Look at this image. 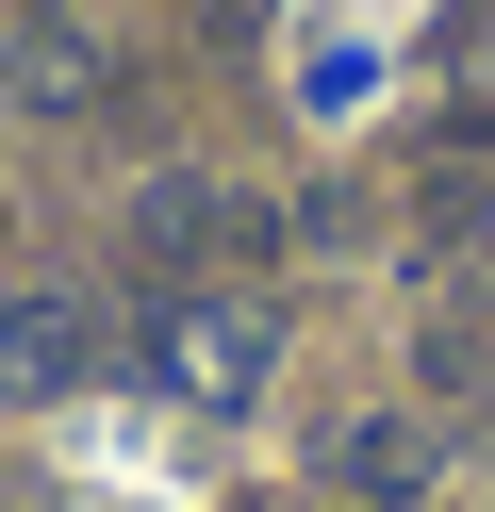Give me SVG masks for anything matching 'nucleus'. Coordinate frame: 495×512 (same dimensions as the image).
<instances>
[{
    "mask_svg": "<svg viewBox=\"0 0 495 512\" xmlns=\"http://www.w3.org/2000/svg\"><path fill=\"white\" fill-rule=\"evenodd\" d=\"M149 364L182 380L198 413H231V397H264V298H215V281H182V298L149 314Z\"/></svg>",
    "mask_w": 495,
    "mask_h": 512,
    "instance_id": "f257e3e1",
    "label": "nucleus"
},
{
    "mask_svg": "<svg viewBox=\"0 0 495 512\" xmlns=\"http://www.w3.org/2000/svg\"><path fill=\"white\" fill-rule=\"evenodd\" d=\"M429 463H446V446H429V413H363V430L330 446V479H347L363 512H413V496H429Z\"/></svg>",
    "mask_w": 495,
    "mask_h": 512,
    "instance_id": "20e7f679",
    "label": "nucleus"
},
{
    "mask_svg": "<svg viewBox=\"0 0 495 512\" xmlns=\"http://www.w3.org/2000/svg\"><path fill=\"white\" fill-rule=\"evenodd\" d=\"M0 512H17V496H0Z\"/></svg>",
    "mask_w": 495,
    "mask_h": 512,
    "instance_id": "423d86ee",
    "label": "nucleus"
},
{
    "mask_svg": "<svg viewBox=\"0 0 495 512\" xmlns=\"http://www.w3.org/2000/svg\"><path fill=\"white\" fill-rule=\"evenodd\" d=\"M83 380H99V314L83 298H0V413L83 397Z\"/></svg>",
    "mask_w": 495,
    "mask_h": 512,
    "instance_id": "7ed1b4c3",
    "label": "nucleus"
},
{
    "mask_svg": "<svg viewBox=\"0 0 495 512\" xmlns=\"http://www.w3.org/2000/svg\"><path fill=\"white\" fill-rule=\"evenodd\" d=\"M132 265H149V281L264 265V199H231V182H149V199H132Z\"/></svg>",
    "mask_w": 495,
    "mask_h": 512,
    "instance_id": "f03ea898",
    "label": "nucleus"
},
{
    "mask_svg": "<svg viewBox=\"0 0 495 512\" xmlns=\"http://www.w3.org/2000/svg\"><path fill=\"white\" fill-rule=\"evenodd\" d=\"M0 50H17V100H50V116H83V100H99V50L66 34V17H33V34H0Z\"/></svg>",
    "mask_w": 495,
    "mask_h": 512,
    "instance_id": "39448f33",
    "label": "nucleus"
}]
</instances>
